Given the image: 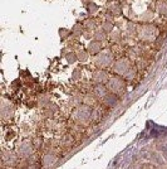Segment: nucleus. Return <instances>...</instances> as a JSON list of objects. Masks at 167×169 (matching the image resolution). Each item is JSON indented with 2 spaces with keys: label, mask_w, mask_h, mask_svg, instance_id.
<instances>
[{
  "label": "nucleus",
  "mask_w": 167,
  "mask_h": 169,
  "mask_svg": "<svg viewBox=\"0 0 167 169\" xmlns=\"http://www.w3.org/2000/svg\"><path fill=\"white\" fill-rule=\"evenodd\" d=\"M72 34L74 37H80L82 34H84L83 33V25L82 24H79V23H77V24H74L73 25V28H72Z\"/></svg>",
  "instance_id": "f8f14e48"
},
{
  "label": "nucleus",
  "mask_w": 167,
  "mask_h": 169,
  "mask_svg": "<svg viewBox=\"0 0 167 169\" xmlns=\"http://www.w3.org/2000/svg\"><path fill=\"white\" fill-rule=\"evenodd\" d=\"M111 39L112 40H120L121 39V33L120 32H112V36H111Z\"/></svg>",
  "instance_id": "4be33fe9"
},
{
  "label": "nucleus",
  "mask_w": 167,
  "mask_h": 169,
  "mask_svg": "<svg viewBox=\"0 0 167 169\" xmlns=\"http://www.w3.org/2000/svg\"><path fill=\"white\" fill-rule=\"evenodd\" d=\"M107 88L109 92L116 94V95H121V94H124V91H126V83H124V81L121 77L113 76V77H111V78H108Z\"/></svg>",
  "instance_id": "f257e3e1"
},
{
  "label": "nucleus",
  "mask_w": 167,
  "mask_h": 169,
  "mask_svg": "<svg viewBox=\"0 0 167 169\" xmlns=\"http://www.w3.org/2000/svg\"><path fill=\"white\" fill-rule=\"evenodd\" d=\"M72 34V30H69V29H65V28H60L59 29V36H60V39H65L68 38L69 36Z\"/></svg>",
  "instance_id": "6ab92c4d"
},
{
  "label": "nucleus",
  "mask_w": 167,
  "mask_h": 169,
  "mask_svg": "<svg viewBox=\"0 0 167 169\" xmlns=\"http://www.w3.org/2000/svg\"><path fill=\"white\" fill-rule=\"evenodd\" d=\"M86 9H87V14L93 15V14H96L97 11H98V5L92 3V2H88V3H86Z\"/></svg>",
  "instance_id": "9d476101"
},
{
  "label": "nucleus",
  "mask_w": 167,
  "mask_h": 169,
  "mask_svg": "<svg viewBox=\"0 0 167 169\" xmlns=\"http://www.w3.org/2000/svg\"><path fill=\"white\" fill-rule=\"evenodd\" d=\"M163 39H165V36H163V37H161V36H158V37H157V40H156L157 48H159V47L162 46V43H163Z\"/></svg>",
  "instance_id": "b1692460"
},
{
  "label": "nucleus",
  "mask_w": 167,
  "mask_h": 169,
  "mask_svg": "<svg viewBox=\"0 0 167 169\" xmlns=\"http://www.w3.org/2000/svg\"><path fill=\"white\" fill-rule=\"evenodd\" d=\"M65 58H67V61H68L69 63H71V65H72V63H74L75 61L78 59V57H77V54H75L74 52H69V53H67V56H65Z\"/></svg>",
  "instance_id": "aec40b11"
},
{
  "label": "nucleus",
  "mask_w": 167,
  "mask_h": 169,
  "mask_svg": "<svg viewBox=\"0 0 167 169\" xmlns=\"http://www.w3.org/2000/svg\"><path fill=\"white\" fill-rule=\"evenodd\" d=\"M127 34L128 36H135V34H138V27L133 23H129L127 25Z\"/></svg>",
  "instance_id": "2eb2a0df"
},
{
  "label": "nucleus",
  "mask_w": 167,
  "mask_h": 169,
  "mask_svg": "<svg viewBox=\"0 0 167 169\" xmlns=\"http://www.w3.org/2000/svg\"><path fill=\"white\" fill-rule=\"evenodd\" d=\"M92 78H93V81L97 82V83H103V82L108 81V75L104 72V71H102V69H97V71L93 73Z\"/></svg>",
  "instance_id": "0eeeda50"
},
{
  "label": "nucleus",
  "mask_w": 167,
  "mask_h": 169,
  "mask_svg": "<svg viewBox=\"0 0 167 169\" xmlns=\"http://www.w3.org/2000/svg\"><path fill=\"white\" fill-rule=\"evenodd\" d=\"M80 76H82V72H80V69H74V72H73V77L72 78L73 80H79L80 78Z\"/></svg>",
  "instance_id": "5701e85b"
},
{
  "label": "nucleus",
  "mask_w": 167,
  "mask_h": 169,
  "mask_svg": "<svg viewBox=\"0 0 167 169\" xmlns=\"http://www.w3.org/2000/svg\"><path fill=\"white\" fill-rule=\"evenodd\" d=\"M92 115H93V112H92V110H90V107L88 106V105H82V106H79L77 110H75L74 119L80 124H86L92 119Z\"/></svg>",
  "instance_id": "7ed1b4c3"
},
{
  "label": "nucleus",
  "mask_w": 167,
  "mask_h": 169,
  "mask_svg": "<svg viewBox=\"0 0 167 169\" xmlns=\"http://www.w3.org/2000/svg\"><path fill=\"white\" fill-rule=\"evenodd\" d=\"M92 37H93V34H90L89 32L84 33V38H86V39H90V38H92Z\"/></svg>",
  "instance_id": "393cba45"
},
{
  "label": "nucleus",
  "mask_w": 167,
  "mask_h": 169,
  "mask_svg": "<svg viewBox=\"0 0 167 169\" xmlns=\"http://www.w3.org/2000/svg\"><path fill=\"white\" fill-rule=\"evenodd\" d=\"M152 18H153V13H152V10H146L143 14H142V20L143 22H151Z\"/></svg>",
  "instance_id": "a211bd4d"
},
{
  "label": "nucleus",
  "mask_w": 167,
  "mask_h": 169,
  "mask_svg": "<svg viewBox=\"0 0 167 169\" xmlns=\"http://www.w3.org/2000/svg\"><path fill=\"white\" fill-rule=\"evenodd\" d=\"M138 36L143 40H153L157 38V29L152 24H143L138 27Z\"/></svg>",
  "instance_id": "f03ea898"
},
{
  "label": "nucleus",
  "mask_w": 167,
  "mask_h": 169,
  "mask_svg": "<svg viewBox=\"0 0 167 169\" xmlns=\"http://www.w3.org/2000/svg\"><path fill=\"white\" fill-rule=\"evenodd\" d=\"M84 28L88 30V32H90V30H93L94 28L97 27V24H96V20H93V19H87L86 22H84Z\"/></svg>",
  "instance_id": "f3484780"
},
{
  "label": "nucleus",
  "mask_w": 167,
  "mask_h": 169,
  "mask_svg": "<svg viewBox=\"0 0 167 169\" xmlns=\"http://www.w3.org/2000/svg\"><path fill=\"white\" fill-rule=\"evenodd\" d=\"M109 13L112 14V15H121V13H122V8H121V5L118 4V3H114V4H111L109 6Z\"/></svg>",
  "instance_id": "9b49d317"
},
{
  "label": "nucleus",
  "mask_w": 167,
  "mask_h": 169,
  "mask_svg": "<svg viewBox=\"0 0 167 169\" xmlns=\"http://www.w3.org/2000/svg\"><path fill=\"white\" fill-rule=\"evenodd\" d=\"M114 72L118 73V75H126L129 69L132 68L131 66V61L127 59V58H121V59H118L116 62V65H114Z\"/></svg>",
  "instance_id": "39448f33"
},
{
  "label": "nucleus",
  "mask_w": 167,
  "mask_h": 169,
  "mask_svg": "<svg viewBox=\"0 0 167 169\" xmlns=\"http://www.w3.org/2000/svg\"><path fill=\"white\" fill-rule=\"evenodd\" d=\"M93 92H94V95H96L97 97H101L102 100H103L104 96L108 94V88H107V86H103L102 83H98V84H96Z\"/></svg>",
  "instance_id": "6e6552de"
},
{
  "label": "nucleus",
  "mask_w": 167,
  "mask_h": 169,
  "mask_svg": "<svg viewBox=\"0 0 167 169\" xmlns=\"http://www.w3.org/2000/svg\"><path fill=\"white\" fill-rule=\"evenodd\" d=\"M118 101V97L116 94H112V92H108L106 96H104L103 98V102L104 105H108V106H113V105H116Z\"/></svg>",
  "instance_id": "1a4fd4ad"
},
{
  "label": "nucleus",
  "mask_w": 167,
  "mask_h": 169,
  "mask_svg": "<svg viewBox=\"0 0 167 169\" xmlns=\"http://www.w3.org/2000/svg\"><path fill=\"white\" fill-rule=\"evenodd\" d=\"M93 38L98 42H102L106 39V33H104L103 29H96V32L93 33Z\"/></svg>",
  "instance_id": "4468645a"
},
{
  "label": "nucleus",
  "mask_w": 167,
  "mask_h": 169,
  "mask_svg": "<svg viewBox=\"0 0 167 169\" xmlns=\"http://www.w3.org/2000/svg\"><path fill=\"white\" fill-rule=\"evenodd\" d=\"M113 28H114V24H113V22H111V20H106V22L102 24V29L104 30V33H112Z\"/></svg>",
  "instance_id": "ddd939ff"
},
{
  "label": "nucleus",
  "mask_w": 167,
  "mask_h": 169,
  "mask_svg": "<svg viewBox=\"0 0 167 169\" xmlns=\"http://www.w3.org/2000/svg\"><path fill=\"white\" fill-rule=\"evenodd\" d=\"M101 49H102V42H98L96 39L90 40L87 46V51L90 54H98V53H101Z\"/></svg>",
  "instance_id": "423d86ee"
},
{
  "label": "nucleus",
  "mask_w": 167,
  "mask_h": 169,
  "mask_svg": "<svg viewBox=\"0 0 167 169\" xmlns=\"http://www.w3.org/2000/svg\"><path fill=\"white\" fill-rule=\"evenodd\" d=\"M157 10L162 15H167V3L166 2H159L157 4Z\"/></svg>",
  "instance_id": "dca6fc26"
},
{
  "label": "nucleus",
  "mask_w": 167,
  "mask_h": 169,
  "mask_svg": "<svg viewBox=\"0 0 167 169\" xmlns=\"http://www.w3.org/2000/svg\"><path fill=\"white\" fill-rule=\"evenodd\" d=\"M113 63V54L112 52H101L94 57V65L98 68H106L109 67Z\"/></svg>",
  "instance_id": "20e7f679"
},
{
  "label": "nucleus",
  "mask_w": 167,
  "mask_h": 169,
  "mask_svg": "<svg viewBox=\"0 0 167 169\" xmlns=\"http://www.w3.org/2000/svg\"><path fill=\"white\" fill-rule=\"evenodd\" d=\"M77 57H78V59H79L80 62H86V61L88 59V53L82 49V51H79V52L77 53Z\"/></svg>",
  "instance_id": "412c9836"
}]
</instances>
